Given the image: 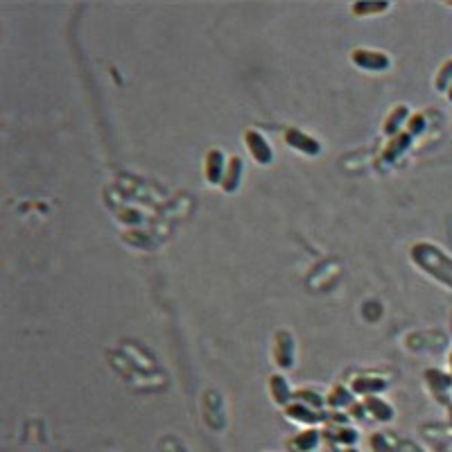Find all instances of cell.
I'll return each instance as SVG.
<instances>
[{
  "mask_svg": "<svg viewBox=\"0 0 452 452\" xmlns=\"http://www.w3.org/2000/svg\"><path fill=\"white\" fill-rule=\"evenodd\" d=\"M285 143H287L290 147L303 152V154H310V156H314V154H319V143L312 140L310 136H305V133H301V131H296V129H287Z\"/></svg>",
  "mask_w": 452,
  "mask_h": 452,
  "instance_id": "obj_1",
  "label": "cell"
},
{
  "mask_svg": "<svg viewBox=\"0 0 452 452\" xmlns=\"http://www.w3.org/2000/svg\"><path fill=\"white\" fill-rule=\"evenodd\" d=\"M247 147L254 152V156L261 163L272 161V147L267 145V140L258 131H247Z\"/></svg>",
  "mask_w": 452,
  "mask_h": 452,
  "instance_id": "obj_2",
  "label": "cell"
},
{
  "mask_svg": "<svg viewBox=\"0 0 452 452\" xmlns=\"http://www.w3.org/2000/svg\"><path fill=\"white\" fill-rule=\"evenodd\" d=\"M353 59L358 61L360 68H369V71H384L389 68V59L380 52H355Z\"/></svg>",
  "mask_w": 452,
  "mask_h": 452,
  "instance_id": "obj_3",
  "label": "cell"
},
{
  "mask_svg": "<svg viewBox=\"0 0 452 452\" xmlns=\"http://www.w3.org/2000/svg\"><path fill=\"white\" fill-rule=\"evenodd\" d=\"M206 179L208 184H217L222 181V152L210 150L206 156Z\"/></svg>",
  "mask_w": 452,
  "mask_h": 452,
  "instance_id": "obj_4",
  "label": "cell"
},
{
  "mask_svg": "<svg viewBox=\"0 0 452 452\" xmlns=\"http://www.w3.org/2000/svg\"><path fill=\"white\" fill-rule=\"evenodd\" d=\"M240 172H242V163L240 159H231V168H228V175L224 181V190L226 192H233L240 184Z\"/></svg>",
  "mask_w": 452,
  "mask_h": 452,
  "instance_id": "obj_5",
  "label": "cell"
}]
</instances>
